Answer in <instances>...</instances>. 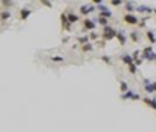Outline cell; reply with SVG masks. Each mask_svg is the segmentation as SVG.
<instances>
[{
    "label": "cell",
    "instance_id": "6da1fadb",
    "mask_svg": "<svg viewBox=\"0 0 156 132\" xmlns=\"http://www.w3.org/2000/svg\"><path fill=\"white\" fill-rule=\"evenodd\" d=\"M102 39L106 42V41H113L116 39V36H117V30L114 28V26H111V25H106V26H103L102 28Z\"/></svg>",
    "mask_w": 156,
    "mask_h": 132
},
{
    "label": "cell",
    "instance_id": "7a4b0ae2",
    "mask_svg": "<svg viewBox=\"0 0 156 132\" xmlns=\"http://www.w3.org/2000/svg\"><path fill=\"white\" fill-rule=\"evenodd\" d=\"M47 61H48L50 64H56V65H66V64H69L67 58H66L64 54H59V53L47 56Z\"/></svg>",
    "mask_w": 156,
    "mask_h": 132
},
{
    "label": "cell",
    "instance_id": "3957f363",
    "mask_svg": "<svg viewBox=\"0 0 156 132\" xmlns=\"http://www.w3.org/2000/svg\"><path fill=\"white\" fill-rule=\"evenodd\" d=\"M81 26H83V31H95V26H97V24H95V20L94 19H91V17H86V19H83L81 20Z\"/></svg>",
    "mask_w": 156,
    "mask_h": 132
},
{
    "label": "cell",
    "instance_id": "277c9868",
    "mask_svg": "<svg viewBox=\"0 0 156 132\" xmlns=\"http://www.w3.org/2000/svg\"><path fill=\"white\" fill-rule=\"evenodd\" d=\"M33 9L31 6H24V8H19V20L20 22H25V20H28V17L33 14Z\"/></svg>",
    "mask_w": 156,
    "mask_h": 132
},
{
    "label": "cell",
    "instance_id": "5b68a950",
    "mask_svg": "<svg viewBox=\"0 0 156 132\" xmlns=\"http://www.w3.org/2000/svg\"><path fill=\"white\" fill-rule=\"evenodd\" d=\"M59 20H61V28H63V31L70 33V31H72V25H70V22H69V19H67V14L63 13V14L59 16Z\"/></svg>",
    "mask_w": 156,
    "mask_h": 132
},
{
    "label": "cell",
    "instance_id": "8992f818",
    "mask_svg": "<svg viewBox=\"0 0 156 132\" xmlns=\"http://www.w3.org/2000/svg\"><path fill=\"white\" fill-rule=\"evenodd\" d=\"M78 11H80V14L84 16V19H86L89 14H92L94 11H95V6H94L92 3H89V5H81V6L78 8Z\"/></svg>",
    "mask_w": 156,
    "mask_h": 132
},
{
    "label": "cell",
    "instance_id": "52a82bcc",
    "mask_svg": "<svg viewBox=\"0 0 156 132\" xmlns=\"http://www.w3.org/2000/svg\"><path fill=\"white\" fill-rule=\"evenodd\" d=\"M122 20H124L126 25H133V26L139 24V19H137L136 14H126V13H125L124 17H122Z\"/></svg>",
    "mask_w": 156,
    "mask_h": 132
},
{
    "label": "cell",
    "instance_id": "ba28073f",
    "mask_svg": "<svg viewBox=\"0 0 156 132\" xmlns=\"http://www.w3.org/2000/svg\"><path fill=\"white\" fill-rule=\"evenodd\" d=\"M66 14H67V19H69V22H70V25H74V24H77V22L81 20V16L77 14V13H74V9H72V8L66 11Z\"/></svg>",
    "mask_w": 156,
    "mask_h": 132
},
{
    "label": "cell",
    "instance_id": "9c48e42d",
    "mask_svg": "<svg viewBox=\"0 0 156 132\" xmlns=\"http://www.w3.org/2000/svg\"><path fill=\"white\" fill-rule=\"evenodd\" d=\"M153 9H155V8L147 6V5H137V6H136V13H139V14H147V16L150 14V16H152Z\"/></svg>",
    "mask_w": 156,
    "mask_h": 132
},
{
    "label": "cell",
    "instance_id": "30bf717a",
    "mask_svg": "<svg viewBox=\"0 0 156 132\" xmlns=\"http://www.w3.org/2000/svg\"><path fill=\"white\" fill-rule=\"evenodd\" d=\"M9 19H11V11L2 9V13H0V24H2V25H6Z\"/></svg>",
    "mask_w": 156,
    "mask_h": 132
},
{
    "label": "cell",
    "instance_id": "8fae6325",
    "mask_svg": "<svg viewBox=\"0 0 156 132\" xmlns=\"http://www.w3.org/2000/svg\"><path fill=\"white\" fill-rule=\"evenodd\" d=\"M136 6L137 5H134L133 2H124V8L126 11V14H134L136 13Z\"/></svg>",
    "mask_w": 156,
    "mask_h": 132
},
{
    "label": "cell",
    "instance_id": "7c38bea8",
    "mask_svg": "<svg viewBox=\"0 0 156 132\" xmlns=\"http://www.w3.org/2000/svg\"><path fill=\"white\" fill-rule=\"evenodd\" d=\"M116 39L119 41L120 45H125V44H126V34H125V31L117 30V36H116Z\"/></svg>",
    "mask_w": 156,
    "mask_h": 132
},
{
    "label": "cell",
    "instance_id": "4fadbf2b",
    "mask_svg": "<svg viewBox=\"0 0 156 132\" xmlns=\"http://www.w3.org/2000/svg\"><path fill=\"white\" fill-rule=\"evenodd\" d=\"M130 37H131V41L134 42V44L141 42V33H139V30H133V31L130 33Z\"/></svg>",
    "mask_w": 156,
    "mask_h": 132
},
{
    "label": "cell",
    "instance_id": "5bb4252c",
    "mask_svg": "<svg viewBox=\"0 0 156 132\" xmlns=\"http://www.w3.org/2000/svg\"><path fill=\"white\" fill-rule=\"evenodd\" d=\"M144 90H145L147 93H155V89H153V82H150L148 79H144Z\"/></svg>",
    "mask_w": 156,
    "mask_h": 132
},
{
    "label": "cell",
    "instance_id": "9a60e30c",
    "mask_svg": "<svg viewBox=\"0 0 156 132\" xmlns=\"http://www.w3.org/2000/svg\"><path fill=\"white\" fill-rule=\"evenodd\" d=\"M80 48H81V51L83 53H91V51H94V44L92 42H87V44H84V45H80Z\"/></svg>",
    "mask_w": 156,
    "mask_h": 132
},
{
    "label": "cell",
    "instance_id": "2e32d148",
    "mask_svg": "<svg viewBox=\"0 0 156 132\" xmlns=\"http://www.w3.org/2000/svg\"><path fill=\"white\" fill-rule=\"evenodd\" d=\"M94 20H95V24L102 25V28H103V26H106V25H109V19H105V17H102V16H97Z\"/></svg>",
    "mask_w": 156,
    "mask_h": 132
},
{
    "label": "cell",
    "instance_id": "e0dca14e",
    "mask_svg": "<svg viewBox=\"0 0 156 132\" xmlns=\"http://www.w3.org/2000/svg\"><path fill=\"white\" fill-rule=\"evenodd\" d=\"M75 41H77V45H84V44L89 42V37H87V34H83V36L75 37Z\"/></svg>",
    "mask_w": 156,
    "mask_h": 132
},
{
    "label": "cell",
    "instance_id": "ac0fdd59",
    "mask_svg": "<svg viewBox=\"0 0 156 132\" xmlns=\"http://www.w3.org/2000/svg\"><path fill=\"white\" fill-rule=\"evenodd\" d=\"M145 37L150 41V44H152V45H153V44H156V34H155L153 30H148V31L145 33Z\"/></svg>",
    "mask_w": 156,
    "mask_h": 132
},
{
    "label": "cell",
    "instance_id": "d6986e66",
    "mask_svg": "<svg viewBox=\"0 0 156 132\" xmlns=\"http://www.w3.org/2000/svg\"><path fill=\"white\" fill-rule=\"evenodd\" d=\"M120 61L122 62H124L125 65H131L133 64V58H131V54H122V56H120Z\"/></svg>",
    "mask_w": 156,
    "mask_h": 132
},
{
    "label": "cell",
    "instance_id": "ffe728a7",
    "mask_svg": "<svg viewBox=\"0 0 156 132\" xmlns=\"http://www.w3.org/2000/svg\"><path fill=\"white\" fill-rule=\"evenodd\" d=\"M150 53H153V45H148V47H145V48L142 50V58H141L142 61H144V59L147 61V58H148Z\"/></svg>",
    "mask_w": 156,
    "mask_h": 132
},
{
    "label": "cell",
    "instance_id": "44dd1931",
    "mask_svg": "<svg viewBox=\"0 0 156 132\" xmlns=\"http://www.w3.org/2000/svg\"><path fill=\"white\" fill-rule=\"evenodd\" d=\"M119 89H120V93H125V92H128V90H130V89H128L126 81H124V79H119Z\"/></svg>",
    "mask_w": 156,
    "mask_h": 132
},
{
    "label": "cell",
    "instance_id": "7402d4cb",
    "mask_svg": "<svg viewBox=\"0 0 156 132\" xmlns=\"http://www.w3.org/2000/svg\"><path fill=\"white\" fill-rule=\"evenodd\" d=\"M86 34H87V33H86ZM87 37H89V42H92V41H98L100 39V34H98V33H95V31H91L87 34Z\"/></svg>",
    "mask_w": 156,
    "mask_h": 132
},
{
    "label": "cell",
    "instance_id": "603a6c76",
    "mask_svg": "<svg viewBox=\"0 0 156 132\" xmlns=\"http://www.w3.org/2000/svg\"><path fill=\"white\" fill-rule=\"evenodd\" d=\"M133 93H134V92H133V90H128V92H125V93H122V95H120V100H131V96H133Z\"/></svg>",
    "mask_w": 156,
    "mask_h": 132
},
{
    "label": "cell",
    "instance_id": "cb8c5ba5",
    "mask_svg": "<svg viewBox=\"0 0 156 132\" xmlns=\"http://www.w3.org/2000/svg\"><path fill=\"white\" fill-rule=\"evenodd\" d=\"M100 61H103L105 64H108V65H111V64H113V61H111V58H109V56H106V54H102V56H100Z\"/></svg>",
    "mask_w": 156,
    "mask_h": 132
},
{
    "label": "cell",
    "instance_id": "d4e9b609",
    "mask_svg": "<svg viewBox=\"0 0 156 132\" xmlns=\"http://www.w3.org/2000/svg\"><path fill=\"white\" fill-rule=\"evenodd\" d=\"M111 6H124V2L122 0H111Z\"/></svg>",
    "mask_w": 156,
    "mask_h": 132
},
{
    "label": "cell",
    "instance_id": "484cf974",
    "mask_svg": "<svg viewBox=\"0 0 156 132\" xmlns=\"http://www.w3.org/2000/svg\"><path fill=\"white\" fill-rule=\"evenodd\" d=\"M128 71H130V73H131V75H136V73H137V67H136V65H134V64L128 65Z\"/></svg>",
    "mask_w": 156,
    "mask_h": 132
},
{
    "label": "cell",
    "instance_id": "4316f807",
    "mask_svg": "<svg viewBox=\"0 0 156 132\" xmlns=\"http://www.w3.org/2000/svg\"><path fill=\"white\" fill-rule=\"evenodd\" d=\"M147 20H148V17H142V19H139L137 26H139V28H144V26H145V24H147Z\"/></svg>",
    "mask_w": 156,
    "mask_h": 132
},
{
    "label": "cell",
    "instance_id": "83f0119b",
    "mask_svg": "<svg viewBox=\"0 0 156 132\" xmlns=\"http://www.w3.org/2000/svg\"><path fill=\"white\" fill-rule=\"evenodd\" d=\"M147 61H150V62H156V53L153 51V53H150L148 54V58H147Z\"/></svg>",
    "mask_w": 156,
    "mask_h": 132
},
{
    "label": "cell",
    "instance_id": "f1b7e54d",
    "mask_svg": "<svg viewBox=\"0 0 156 132\" xmlns=\"http://www.w3.org/2000/svg\"><path fill=\"white\" fill-rule=\"evenodd\" d=\"M142 101L145 103L148 107H152V98H150V96H144V98H142Z\"/></svg>",
    "mask_w": 156,
    "mask_h": 132
},
{
    "label": "cell",
    "instance_id": "f546056e",
    "mask_svg": "<svg viewBox=\"0 0 156 132\" xmlns=\"http://www.w3.org/2000/svg\"><path fill=\"white\" fill-rule=\"evenodd\" d=\"M39 3H41L42 6H48V8H52V6H53V3H52V2H47V0H41Z\"/></svg>",
    "mask_w": 156,
    "mask_h": 132
},
{
    "label": "cell",
    "instance_id": "4dcf8cb0",
    "mask_svg": "<svg viewBox=\"0 0 156 132\" xmlns=\"http://www.w3.org/2000/svg\"><path fill=\"white\" fill-rule=\"evenodd\" d=\"M131 100H133V101H139V100H142V98H141V95H139V93H133Z\"/></svg>",
    "mask_w": 156,
    "mask_h": 132
},
{
    "label": "cell",
    "instance_id": "1f68e13d",
    "mask_svg": "<svg viewBox=\"0 0 156 132\" xmlns=\"http://www.w3.org/2000/svg\"><path fill=\"white\" fill-rule=\"evenodd\" d=\"M95 45H97V47H100V48H105V47H106V42H105V41L100 42V41H98V42L95 44Z\"/></svg>",
    "mask_w": 156,
    "mask_h": 132
},
{
    "label": "cell",
    "instance_id": "d6a6232c",
    "mask_svg": "<svg viewBox=\"0 0 156 132\" xmlns=\"http://www.w3.org/2000/svg\"><path fill=\"white\" fill-rule=\"evenodd\" d=\"M152 109L156 112V98H155V96L152 98Z\"/></svg>",
    "mask_w": 156,
    "mask_h": 132
},
{
    "label": "cell",
    "instance_id": "836d02e7",
    "mask_svg": "<svg viewBox=\"0 0 156 132\" xmlns=\"http://www.w3.org/2000/svg\"><path fill=\"white\" fill-rule=\"evenodd\" d=\"M153 89H155V93H156V81H153Z\"/></svg>",
    "mask_w": 156,
    "mask_h": 132
},
{
    "label": "cell",
    "instance_id": "e575fe53",
    "mask_svg": "<svg viewBox=\"0 0 156 132\" xmlns=\"http://www.w3.org/2000/svg\"><path fill=\"white\" fill-rule=\"evenodd\" d=\"M153 13H155V14H156V8H155V9H153Z\"/></svg>",
    "mask_w": 156,
    "mask_h": 132
},
{
    "label": "cell",
    "instance_id": "d590c367",
    "mask_svg": "<svg viewBox=\"0 0 156 132\" xmlns=\"http://www.w3.org/2000/svg\"><path fill=\"white\" fill-rule=\"evenodd\" d=\"M0 13H2V8H0Z\"/></svg>",
    "mask_w": 156,
    "mask_h": 132
}]
</instances>
